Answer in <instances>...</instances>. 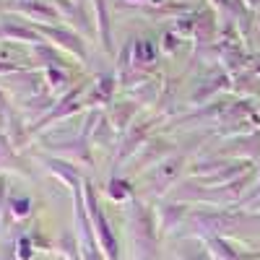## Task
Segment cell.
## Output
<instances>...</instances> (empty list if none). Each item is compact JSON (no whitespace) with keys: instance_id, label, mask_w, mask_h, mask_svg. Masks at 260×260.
<instances>
[{"instance_id":"obj_2","label":"cell","mask_w":260,"mask_h":260,"mask_svg":"<svg viewBox=\"0 0 260 260\" xmlns=\"http://www.w3.org/2000/svg\"><path fill=\"white\" fill-rule=\"evenodd\" d=\"M31 252H29V242L26 240H21V257H29Z\"/></svg>"},{"instance_id":"obj_1","label":"cell","mask_w":260,"mask_h":260,"mask_svg":"<svg viewBox=\"0 0 260 260\" xmlns=\"http://www.w3.org/2000/svg\"><path fill=\"white\" fill-rule=\"evenodd\" d=\"M172 208H175V206H164V221H161V229H164V232L172 226V221H175V219H180V216H182V208H180L177 213L172 211Z\"/></svg>"}]
</instances>
